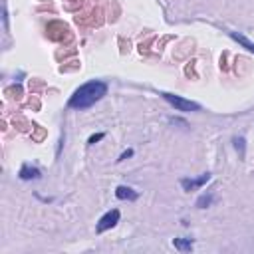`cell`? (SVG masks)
<instances>
[{
	"label": "cell",
	"instance_id": "obj_9",
	"mask_svg": "<svg viewBox=\"0 0 254 254\" xmlns=\"http://www.w3.org/2000/svg\"><path fill=\"white\" fill-rule=\"evenodd\" d=\"M210 202H212V194H202V196L196 200V206H198V208H206Z\"/></svg>",
	"mask_w": 254,
	"mask_h": 254
},
{
	"label": "cell",
	"instance_id": "obj_3",
	"mask_svg": "<svg viewBox=\"0 0 254 254\" xmlns=\"http://www.w3.org/2000/svg\"><path fill=\"white\" fill-rule=\"evenodd\" d=\"M119 222V210L117 208H113V210H109V212H105L101 218H99V222H97V232H105L107 228H113L115 224Z\"/></svg>",
	"mask_w": 254,
	"mask_h": 254
},
{
	"label": "cell",
	"instance_id": "obj_8",
	"mask_svg": "<svg viewBox=\"0 0 254 254\" xmlns=\"http://www.w3.org/2000/svg\"><path fill=\"white\" fill-rule=\"evenodd\" d=\"M230 38H232V40H236V42H240L248 52H252V54H254V44H252V42H248L244 36H240V34H236V32H230Z\"/></svg>",
	"mask_w": 254,
	"mask_h": 254
},
{
	"label": "cell",
	"instance_id": "obj_2",
	"mask_svg": "<svg viewBox=\"0 0 254 254\" xmlns=\"http://www.w3.org/2000/svg\"><path fill=\"white\" fill-rule=\"evenodd\" d=\"M163 95V99H167L177 111H198L200 109V105L198 103H194V101H190V99H183L181 95H173V93H161Z\"/></svg>",
	"mask_w": 254,
	"mask_h": 254
},
{
	"label": "cell",
	"instance_id": "obj_10",
	"mask_svg": "<svg viewBox=\"0 0 254 254\" xmlns=\"http://www.w3.org/2000/svg\"><path fill=\"white\" fill-rule=\"evenodd\" d=\"M99 139H103V133H97V135L89 137V141H87V143H89V145H93V143H95V141H99Z\"/></svg>",
	"mask_w": 254,
	"mask_h": 254
},
{
	"label": "cell",
	"instance_id": "obj_11",
	"mask_svg": "<svg viewBox=\"0 0 254 254\" xmlns=\"http://www.w3.org/2000/svg\"><path fill=\"white\" fill-rule=\"evenodd\" d=\"M131 155H133V151L129 149V151H125V153H123V155L119 157V161H125V159H127V157H131Z\"/></svg>",
	"mask_w": 254,
	"mask_h": 254
},
{
	"label": "cell",
	"instance_id": "obj_1",
	"mask_svg": "<svg viewBox=\"0 0 254 254\" xmlns=\"http://www.w3.org/2000/svg\"><path fill=\"white\" fill-rule=\"evenodd\" d=\"M105 93H107V85L103 81H87L79 89L73 91V95L69 97L67 105L71 109H87L93 103H97Z\"/></svg>",
	"mask_w": 254,
	"mask_h": 254
},
{
	"label": "cell",
	"instance_id": "obj_6",
	"mask_svg": "<svg viewBox=\"0 0 254 254\" xmlns=\"http://www.w3.org/2000/svg\"><path fill=\"white\" fill-rule=\"evenodd\" d=\"M40 177V171L36 167H30V165H22L20 169V179L28 181V179H38Z\"/></svg>",
	"mask_w": 254,
	"mask_h": 254
},
{
	"label": "cell",
	"instance_id": "obj_5",
	"mask_svg": "<svg viewBox=\"0 0 254 254\" xmlns=\"http://www.w3.org/2000/svg\"><path fill=\"white\" fill-rule=\"evenodd\" d=\"M115 196L121 198V200H135L139 196V192L135 189H131V187H117L115 189Z\"/></svg>",
	"mask_w": 254,
	"mask_h": 254
},
{
	"label": "cell",
	"instance_id": "obj_4",
	"mask_svg": "<svg viewBox=\"0 0 254 254\" xmlns=\"http://www.w3.org/2000/svg\"><path fill=\"white\" fill-rule=\"evenodd\" d=\"M210 181V173H204V175H200L198 179H183L181 181V185H183V189L185 190H196V189H200L204 183H208Z\"/></svg>",
	"mask_w": 254,
	"mask_h": 254
},
{
	"label": "cell",
	"instance_id": "obj_7",
	"mask_svg": "<svg viewBox=\"0 0 254 254\" xmlns=\"http://www.w3.org/2000/svg\"><path fill=\"white\" fill-rule=\"evenodd\" d=\"M173 244H175V248H179V250H183V252H187V250L192 248V240H190V238H175Z\"/></svg>",
	"mask_w": 254,
	"mask_h": 254
}]
</instances>
